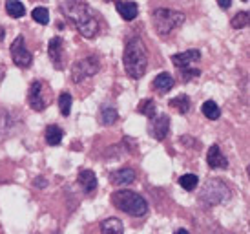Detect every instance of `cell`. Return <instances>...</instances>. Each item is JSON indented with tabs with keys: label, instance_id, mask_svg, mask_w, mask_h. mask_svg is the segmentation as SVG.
Returning <instances> with one entry per match:
<instances>
[{
	"label": "cell",
	"instance_id": "6da1fadb",
	"mask_svg": "<svg viewBox=\"0 0 250 234\" xmlns=\"http://www.w3.org/2000/svg\"><path fill=\"white\" fill-rule=\"evenodd\" d=\"M61 9L83 37L93 39L99 33L97 13L86 2H83V0H66L61 4Z\"/></svg>",
	"mask_w": 250,
	"mask_h": 234
},
{
	"label": "cell",
	"instance_id": "7a4b0ae2",
	"mask_svg": "<svg viewBox=\"0 0 250 234\" xmlns=\"http://www.w3.org/2000/svg\"><path fill=\"white\" fill-rule=\"evenodd\" d=\"M123 64H125L126 73L132 79H141L146 73L148 68V53L143 41L139 37H133L128 41L125 48V57H123Z\"/></svg>",
	"mask_w": 250,
	"mask_h": 234
},
{
	"label": "cell",
	"instance_id": "3957f363",
	"mask_svg": "<svg viewBox=\"0 0 250 234\" xmlns=\"http://www.w3.org/2000/svg\"><path fill=\"white\" fill-rule=\"evenodd\" d=\"M111 203L115 205V209L123 211L125 214L141 218L148 212V203L143 196L132 192V190H117L111 194Z\"/></svg>",
	"mask_w": 250,
	"mask_h": 234
},
{
	"label": "cell",
	"instance_id": "277c9868",
	"mask_svg": "<svg viewBox=\"0 0 250 234\" xmlns=\"http://www.w3.org/2000/svg\"><path fill=\"white\" fill-rule=\"evenodd\" d=\"M152 21L155 26V31L161 37H167L174 31L175 28H179L185 22V15L175 9H168V7H159L152 13Z\"/></svg>",
	"mask_w": 250,
	"mask_h": 234
},
{
	"label": "cell",
	"instance_id": "5b68a950",
	"mask_svg": "<svg viewBox=\"0 0 250 234\" xmlns=\"http://www.w3.org/2000/svg\"><path fill=\"white\" fill-rule=\"evenodd\" d=\"M230 198V188L219 179H208L205 187H203L201 194H199V200L205 203L207 207L221 205Z\"/></svg>",
	"mask_w": 250,
	"mask_h": 234
},
{
	"label": "cell",
	"instance_id": "8992f818",
	"mask_svg": "<svg viewBox=\"0 0 250 234\" xmlns=\"http://www.w3.org/2000/svg\"><path fill=\"white\" fill-rule=\"evenodd\" d=\"M49 101H51V88L44 81H33L28 92L29 106L37 112H42L44 108H48Z\"/></svg>",
	"mask_w": 250,
	"mask_h": 234
},
{
	"label": "cell",
	"instance_id": "52a82bcc",
	"mask_svg": "<svg viewBox=\"0 0 250 234\" xmlns=\"http://www.w3.org/2000/svg\"><path fill=\"white\" fill-rule=\"evenodd\" d=\"M101 68V64H99V59L93 55H88L81 59V61H77L73 64V68H71V81L73 83H83L86 81L88 77H93L95 73L99 71Z\"/></svg>",
	"mask_w": 250,
	"mask_h": 234
},
{
	"label": "cell",
	"instance_id": "ba28073f",
	"mask_svg": "<svg viewBox=\"0 0 250 234\" xmlns=\"http://www.w3.org/2000/svg\"><path fill=\"white\" fill-rule=\"evenodd\" d=\"M11 59L19 68H28L33 62V55L26 46H24V37H17L11 44Z\"/></svg>",
	"mask_w": 250,
	"mask_h": 234
},
{
	"label": "cell",
	"instance_id": "9c48e42d",
	"mask_svg": "<svg viewBox=\"0 0 250 234\" xmlns=\"http://www.w3.org/2000/svg\"><path fill=\"white\" fill-rule=\"evenodd\" d=\"M152 121H150V126H148V130H150V136L153 139H157V141H163V139L168 136V130H170V117L165 116V114H161V116H153L150 117Z\"/></svg>",
	"mask_w": 250,
	"mask_h": 234
},
{
	"label": "cell",
	"instance_id": "30bf717a",
	"mask_svg": "<svg viewBox=\"0 0 250 234\" xmlns=\"http://www.w3.org/2000/svg\"><path fill=\"white\" fill-rule=\"evenodd\" d=\"M49 59L53 62L57 70H62V59H64V42L61 37H53L48 44Z\"/></svg>",
	"mask_w": 250,
	"mask_h": 234
},
{
	"label": "cell",
	"instance_id": "8fae6325",
	"mask_svg": "<svg viewBox=\"0 0 250 234\" xmlns=\"http://www.w3.org/2000/svg\"><path fill=\"white\" fill-rule=\"evenodd\" d=\"M199 57L201 53L197 51V49H188V51H183V53H175L172 57V62H174L175 68H188V66H192L194 62L199 61Z\"/></svg>",
	"mask_w": 250,
	"mask_h": 234
},
{
	"label": "cell",
	"instance_id": "7c38bea8",
	"mask_svg": "<svg viewBox=\"0 0 250 234\" xmlns=\"http://www.w3.org/2000/svg\"><path fill=\"white\" fill-rule=\"evenodd\" d=\"M110 181L111 185L115 187H128L135 181V172L132 168H119V170L110 174Z\"/></svg>",
	"mask_w": 250,
	"mask_h": 234
},
{
	"label": "cell",
	"instance_id": "4fadbf2b",
	"mask_svg": "<svg viewBox=\"0 0 250 234\" xmlns=\"http://www.w3.org/2000/svg\"><path fill=\"white\" fill-rule=\"evenodd\" d=\"M207 161L212 168H227L229 166V159L223 156L221 148L217 145H212L208 148V156H207Z\"/></svg>",
	"mask_w": 250,
	"mask_h": 234
},
{
	"label": "cell",
	"instance_id": "5bb4252c",
	"mask_svg": "<svg viewBox=\"0 0 250 234\" xmlns=\"http://www.w3.org/2000/svg\"><path fill=\"white\" fill-rule=\"evenodd\" d=\"M79 183L84 188V192L91 194L95 188H97V176L91 170H81L79 172Z\"/></svg>",
	"mask_w": 250,
	"mask_h": 234
},
{
	"label": "cell",
	"instance_id": "9a60e30c",
	"mask_svg": "<svg viewBox=\"0 0 250 234\" xmlns=\"http://www.w3.org/2000/svg\"><path fill=\"white\" fill-rule=\"evenodd\" d=\"M153 88L157 90L159 94H167V92L174 88V77L167 73V71H163V73H159L153 79Z\"/></svg>",
	"mask_w": 250,
	"mask_h": 234
},
{
	"label": "cell",
	"instance_id": "2e32d148",
	"mask_svg": "<svg viewBox=\"0 0 250 234\" xmlns=\"http://www.w3.org/2000/svg\"><path fill=\"white\" fill-rule=\"evenodd\" d=\"M115 7H117L119 15H121L125 21H133V19L137 17V13H139V7H137L135 2H117Z\"/></svg>",
	"mask_w": 250,
	"mask_h": 234
},
{
	"label": "cell",
	"instance_id": "e0dca14e",
	"mask_svg": "<svg viewBox=\"0 0 250 234\" xmlns=\"http://www.w3.org/2000/svg\"><path fill=\"white\" fill-rule=\"evenodd\" d=\"M119 119V114L117 110L113 108V106H110V104H106V106H103L101 108V114H99V121L104 124V126H110V124H113L115 121Z\"/></svg>",
	"mask_w": 250,
	"mask_h": 234
},
{
	"label": "cell",
	"instance_id": "ac0fdd59",
	"mask_svg": "<svg viewBox=\"0 0 250 234\" xmlns=\"http://www.w3.org/2000/svg\"><path fill=\"white\" fill-rule=\"evenodd\" d=\"M62 136H64L62 128H61V126H57V124H51V126L46 128V143H48V145H51V146L61 145Z\"/></svg>",
	"mask_w": 250,
	"mask_h": 234
},
{
	"label": "cell",
	"instance_id": "d6986e66",
	"mask_svg": "<svg viewBox=\"0 0 250 234\" xmlns=\"http://www.w3.org/2000/svg\"><path fill=\"white\" fill-rule=\"evenodd\" d=\"M101 231L104 234H111V233H125V225L121 223V220H117V218H108V220H104L103 223H101Z\"/></svg>",
	"mask_w": 250,
	"mask_h": 234
},
{
	"label": "cell",
	"instance_id": "ffe728a7",
	"mask_svg": "<svg viewBox=\"0 0 250 234\" xmlns=\"http://www.w3.org/2000/svg\"><path fill=\"white\" fill-rule=\"evenodd\" d=\"M6 11H7L9 17H13V19H21V17H24V13H26V7L22 6V2H19V0H7Z\"/></svg>",
	"mask_w": 250,
	"mask_h": 234
},
{
	"label": "cell",
	"instance_id": "44dd1931",
	"mask_svg": "<svg viewBox=\"0 0 250 234\" xmlns=\"http://www.w3.org/2000/svg\"><path fill=\"white\" fill-rule=\"evenodd\" d=\"M201 112H203V116L212 119V121L219 119V116H221V110H219V106H217L214 101H207V103H203Z\"/></svg>",
	"mask_w": 250,
	"mask_h": 234
},
{
	"label": "cell",
	"instance_id": "7402d4cb",
	"mask_svg": "<svg viewBox=\"0 0 250 234\" xmlns=\"http://www.w3.org/2000/svg\"><path fill=\"white\" fill-rule=\"evenodd\" d=\"M170 106L175 108L179 114H187L190 110V99H188V95H177L170 101Z\"/></svg>",
	"mask_w": 250,
	"mask_h": 234
},
{
	"label": "cell",
	"instance_id": "603a6c76",
	"mask_svg": "<svg viewBox=\"0 0 250 234\" xmlns=\"http://www.w3.org/2000/svg\"><path fill=\"white\" fill-rule=\"evenodd\" d=\"M59 108H61V114H62V116H70V112H71V95L70 94L62 92V94L59 95Z\"/></svg>",
	"mask_w": 250,
	"mask_h": 234
},
{
	"label": "cell",
	"instance_id": "cb8c5ba5",
	"mask_svg": "<svg viewBox=\"0 0 250 234\" xmlns=\"http://www.w3.org/2000/svg\"><path fill=\"white\" fill-rule=\"evenodd\" d=\"M179 185L185 188V190H194L197 187V176L195 174H185L179 178Z\"/></svg>",
	"mask_w": 250,
	"mask_h": 234
},
{
	"label": "cell",
	"instance_id": "d4e9b609",
	"mask_svg": "<svg viewBox=\"0 0 250 234\" xmlns=\"http://www.w3.org/2000/svg\"><path fill=\"white\" fill-rule=\"evenodd\" d=\"M137 112L146 117H153L155 116V104H153V101H150V99H145V101H141L139 103Z\"/></svg>",
	"mask_w": 250,
	"mask_h": 234
},
{
	"label": "cell",
	"instance_id": "484cf974",
	"mask_svg": "<svg viewBox=\"0 0 250 234\" xmlns=\"http://www.w3.org/2000/svg\"><path fill=\"white\" fill-rule=\"evenodd\" d=\"M33 21L39 22V24H42V26H46L49 22V13H48V9L46 7H35L33 9Z\"/></svg>",
	"mask_w": 250,
	"mask_h": 234
},
{
	"label": "cell",
	"instance_id": "4316f807",
	"mask_svg": "<svg viewBox=\"0 0 250 234\" xmlns=\"http://www.w3.org/2000/svg\"><path fill=\"white\" fill-rule=\"evenodd\" d=\"M249 24V11H241V13H236L234 19H232V28L234 29H241Z\"/></svg>",
	"mask_w": 250,
	"mask_h": 234
},
{
	"label": "cell",
	"instance_id": "83f0119b",
	"mask_svg": "<svg viewBox=\"0 0 250 234\" xmlns=\"http://www.w3.org/2000/svg\"><path fill=\"white\" fill-rule=\"evenodd\" d=\"M199 75H201V71L192 68V66H188V68H181V79H183V83H188V81H192V79H197Z\"/></svg>",
	"mask_w": 250,
	"mask_h": 234
},
{
	"label": "cell",
	"instance_id": "f1b7e54d",
	"mask_svg": "<svg viewBox=\"0 0 250 234\" xmlns=\"http://www.w3.org/2000/svg\"><path fill=\"white\" fill-rule=\"evenodd\" d=\"M217 4H219L221 9H229L232 6V0H217Z\"/></svg>",
	"mask_w": 250,
	"mask_h": 234
},
{
	"label": "cell",
	"instance_id": "f546056e",
	"mask_svg": "<svg viewBox=\"0 0 250 234\" xmlns=\"http://www.w3.org/2000/svg\"><path fill=\"white\" fill-rule=\"evenodd\" d=\"M2 39H4V28L0 26V41H2Z\"/></svg>",
	"mask_w": 250,
	"mask_h": 234
},
{
	"label": "cell",
	"instance_id": "4dcf8cb0",
	"mask_svg": "<svg viewBox=\"0 0 250 234\" xmlns=\"http://www.w3.org/2000/svg\"><path fill=\"white\" fill-rule=\"evenodd\" d=\"M243 2H249V0H243Z\"/></svg>",
	"mask_w": 250,
	"mask_h": 234
},
{
	"label": "cell",
	"instance_id": "1f68e13d",
	"mask_svg": "<svg viewBox=\"0 0 250 234\" xmlns=\"http://www.w3.org/2000/svg\"><path fill=\"white\" fill-rule=\"evenodd\" d=\"M108 2H110V0H108Z\"/></svg>",
	"mask_w": 250,
	"mask_h": 234
}]
</instances>
